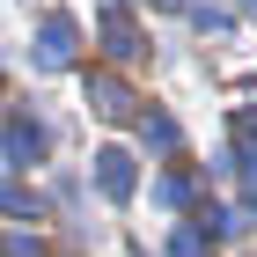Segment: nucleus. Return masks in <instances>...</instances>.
Masks as SVG:
<instances>
[{"label": "nucleus", "instance_id": "f257e3e1", "mask_svg": "<svg viewBox=\"0 0 257 257\" xmlns=\"http://www.w3.org/2000/svg\"><path fill=\"white\" fill-rule=\"evenodd\" d=\"M74 59H81V22L74 15H44L37 22V66L44 74H66Z\"/></svg>", "mask_w": 257, "mask_h": 257}, {"label": "nucleus", "instance_id": "f03ea898", "mask_svg": "<svg viewBox=\"0 0 257 257\" xmlns=\"http://www.w3.org/2000/svg\"><path fill=\"white\" fill-rule=\"evenodd\" d=\"M88 110L110 118V125H125V118H140V96L125 88L118 74H88Z\"/></svg>", "mask_w": 257, "mask_h": 257}, {"label": "nucleus", "instance_id": "7ed1b4c3", "mask_svg": "<svg viewBox=\"0 0 257 257\" xmlns=\"http://www.w3.org/2000/svg\"><path fill=\"white\" fill-rule=\"evenodd\" d=\"M96 191L110 198V206H125V198L140 191V169H133L125 147H103V155H96Z\"/></svg>", "mask_w": 257, "mask_h": 257}, {"label": "nucleus", "instance_id": "20e7f679", "mask_svg": "<svg viewBox=\"0 0 257 257\" xmlns=\"http://www.w3.org/2000/svg\"><path fill=\"white\" fill-rule=\"evenodd\" d=\"M0 147H8V162L30 169V162H44V125L37 118H8V125H0Z\"/></svg>", "mask_w": 257, "mask_h": 257}, {"label": "nucleus", "instance_id": "39448f33", "mask_svg": "<svg viewBox=\"0 0 257 257\" xmlns=\"http://www.w3.org/2000/svg\"><path fill=\"white\" fill-rule=\"evenodd\" d=\"M103 52H110V59H140V52H147L125 8H103Z\"/></svg>", "mask_w": 257, "mask_h": 257}, {"label": "nucleus", "instance_id": "423d86ee", "mask_svg": "<svg viewBox=\"0 0 257 257\" xmlns=\"http://www.w3.org/2000/svg\"><path fill=\"white\" fill-rule=\"evenodd\" d=\"M177 118H162V110H155V118H147V147H162V155H177Z\"/></svg>", "mask_w": 257, "mask_h": 257}, {"label": "nucleus", "instance_id": "0eeeda50", "mask_svg": "<svg viewBox=\"0 0 257 257\" xmlns=\"http://www.w3.org/2000/svg\"><path fill=\"white\" fill-rule=\"evenodd\" d=\"M155 191H162V206H191V177H184V169H169Z\"/></svg>", "mask_w": 257, "mask_h": 257}, {"label": "nucleus", "instance_id": "6e6552de", "mask_svg": "<svg viewBox=\"0 0 257 257\" xmlns=\"http://www.w3.org/2000/svg\"><path fill=\"white\" fill-rule=\"evenodd\" d=\"M0 206H8V213H30V220H37V198H30V184H0Z\"/></svg>", "mask_w": 257, "mask_h": 257}, {"label": "nucleus", "instance_id": "1a4fd4ad", "mask_svg": "<svg viewBox=\"0 0 257 257\" xmlns=\"http://www.w3.org/2000/svg\"><path fill=\"white\" fill-rule=\"evenodd\" d=\"M169 257H206V235H198V228H177V235H169Z\"/></svg>", "mask_w": 257, "mask_h": 257}, {"label": "nucleus", "instance_id": "9d476101", "mask_svg": "<svg viewBox=\"0 0 257 257\" xmlns=\"http://www.w3.org/2000/svg\"><path fill=\"white\" fill-rule=\"evenodd\" d=\"M0 250H8V257H44V242H37V235H22V228H15V235H0Z\"/></svg>", "mask_w": 257, "mask_h": 257}, {"label": "nucleus", "instance_id": "9b49d317", "mask_svg": "<svg viewBox=\"0 0 257 257\" xmlns=\"http://www.w3.org/2000/svg\"><path fill=\"white\" fill-rule=\"evenodd\" d=\"M191 22H198V30H228V8H206V0H198V8H191Z\"/></svg>", "mask_w": 257, "mask_h": 257}, {"label": "nucleus", "instance_id": "f8f14e48", "mask_svg": "<svg viewBox=\"0 0 257 257\" xmlns=\"http://www.w3.org/2000/svg\"><path fill=\"white\" fill-rule=\"evenodd\" d=\"M235 8H242V15H257V0H235Z\"/></svg>", "mask_w": 257, "mask_h": 257}]
</instances>
